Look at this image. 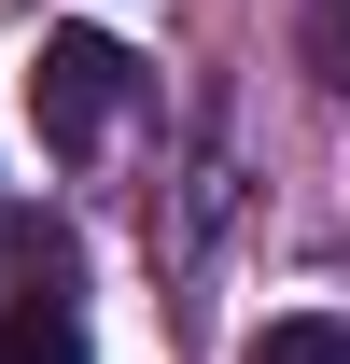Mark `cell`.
<instances>
[{"instance_id": "1", "label": "cell", "mask_w": 350, "mask_h": 364, "mask_svg": "<svg viewBox=\"0 0 350 364\" xmlns=\"http://www.w3.org/2000/svg\"><path fill=\"white\" fill-rule=\"evenodd\" d=\"M127 85H140V56L112 43V28H56L43 70H28V112H43L56 154H98V140H112V112H127Z\"/></svg>"}, {"instance_id": "2", "label": "cell", "mask_w": 350, "mask_h": 364, "mask_svg": "<svg viewBox=\"0 0 350 364\" xmlns=\"http://www.w3.org/2000/svg\"><path fill=\"white\" fill-rule=\"evenodd\" d=\"M295 70L322 98H350V0H295Z\"/></svg>"}, {"instance_id": "3", "label": "cell", "mask_w": 350, "mask_h": 364, "mask_svg": "<svg viewBox=\"0 0 350 364\" xmlns=\"http://www.w3.org/2000/svg\"><path fill=\"white\" fill-rule=\"evenodd\" d=\"M253 364H350V322H336V309H280V322L253 336Z\"/></svg>"}, {"instance_id": "4", "label": "cell", "mask_w": 350, "mask_h": 364, "mask_svg": "<svg viewBox=\"0 0 350 364\" xmlns=\"http://www.w3.org/2000/svg\"><path fill=\"white\" fill-rule=\"evenodd\" d=\"M0 364H85V336H70V309H0Z\"/></svg>"}]
</instances>
